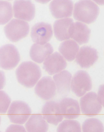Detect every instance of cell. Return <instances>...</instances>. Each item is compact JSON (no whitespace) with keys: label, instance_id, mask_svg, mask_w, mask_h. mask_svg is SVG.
<instances>
[{"label":"cell","instance_id":"9","mask_svg":"<svg viewBox=\"0 0 104 132\" xmlns=\"http://www.w3.org/2000/svg\"><path fill=\"white\" fill-rule=\"evenodd\" d=\"M35 6L30 1H15L13 4V12L16 18L31 21L35 15Z\"/></svg>","mask_w":104,"mask_h":132},{"label":"cell","instance_id":"19","mask_svg":"<svg viewBox=\"0 0 104 132\" xmlns=\"http://www.w3.org/2000/svg\"><path fill=\"white\" fill-rule=\"evenodd\" d=\"M90 29L85 24L76 22L74 24L71 38L79 45L88 43L90 39Z\"/></svg>","mask_w":104,"mask_h":132},{"label":"cell","instance_id":"22","mask_svg":"<svg viewBox=\"0 0 104 132\" xmlns=\"http://www.w3.org/2000/svg\"><path fill=\"white\" fill-rule=\"evenodd\" d=\"M13 17L11 4L6 1H0V25L7 23Z\"/></svg>","mask_w":104,"mask_h":132},{"label":"cell","instance_id":"23","mask_svg":"<svg viewBox=\"0 0 104 132\" xmlns=\"http://www.w3.org/2000/svg\"><path fill=\"white\" fill-rule=\"evenodd\" d=\"M83 132H103L104 126L101 121L96 118L86 119L82 125Z\"/></svg>","mask_w":104,"mask_h":132},{"label":"cell","instance_id":"16","mask_svg":"<svg viewBox=\"0 0 104 132\" xmlns=\"http://www.w3.org/2000/svg\"><path fill=\"white\" fill-rule=\"evenodd\" d=\"M62 114L69 119L78 118L80 114V109L78 101L71 98H64L59 103Z\"/></svg>","mask_w":104,"mask_h":132},{"label":"cell","instance_id":"21","mask_svg":"<svg viewBox=\"0 0 104 132\" xmlns=\"http://www.w3.org/2000/svg\"><path fill=\"white\" fill-rule=\"evenodd\" d=\"M79 47L73 40H68L61 43L58 48L59 52L68 61H72L76 58Z\"/></svg>","mask_w":104,"mask_h":132},{"label":"cell","instance_id":"7","mask_svg":"<svg viewBox=\"0 0 104 132\" xmlns=\"http://www.w3.org/2000/svg\"><path fill=\"white\" fill-rule=\"evenodd\" d=\"M80 106L82 113L88 117L95 116L101 112L102 104L97 94L89 92L80 99Z\"/></svg>","mask_w":104,"mask_h":132},{"label":"cell","instance_id":"20","mask_svg":"<svg viewBox=\"0 0 104 132\" xmlns=\"http://www.w3.org/2000/svg\"><path fill=\"white\" fill-rule=\"evenodd\" d=\"M25 128L27 132H47L49 125L46 120L40 114H33L26 123Z\"/></svg>","mask_w":104,"mask_h":132},{"label":"cell","instance_id":"12","mask_svg":"<svg viewBox=\"0 0 104 132\" xmlns=\"http://www.w3.org/2000/svg\"><path fill=\"white\" fill-rule=\"evenodd\" d=\"M67 66L63 57L57 52L50 55L44 60L43 69L51 76L57 74L64 70Z\"/></svg>","mask_w":104,"mask_h":132},{"label":"cell","instance_id":"5","mask_svg":"<svg viewBox=\"0 0 104 132\" xmlns=\"http://www.w3.org/2000/svg\"><path fill=\"white\" fill-rule=\"evenodd\" d=\"M31 113V109L27 103L22 101H15L10 106L7 116L11 122L24 124L29 118Z\"/></svg>","mask_w":104,"mask_h":132},{"label":"cell","instance_id":"15","mask_svg":"<svg viewBox=\"0 0 104 132\" xmlns=\"http://www.w3.org/2000/svg\"><path fill=\"white\" fill-rule=\"evenodd\" d=\"M43 117L50 124L57 125L63 119L59 104L54 101L46 102L42 109Z\"/></svg>","mask_w":104,"mask_h":132},{"label":"cell","instance_id":"10","mask_svg":"<svg viewBox=\"0 0 104 132\" xmlns=\"http://www.w3.org/2000/svg\"><path fill=\"white\" fill-rule=\"evenodd\" d=\"M53 36V29L50 24L40 22L34 25L31 28V36L34 42L44 45L48 42Z\"/></svg>","mask_w":104,"mask_h":132},{"label":"cell","instance_id":"6","mask_svg":"<svg viewBox=\"0 0 104 132\" xmlns=\"http://www.w3.org/2000/svg\"><path fill=\"white\" fill-rule=\"evenodd\" d=\"M71 78V89L77 96L82 97L91 90L92 81L87 71H78Z\"/></svg>","mask_w":104,"mask_h":132},{"label":"cell","instance_id":"24","mask_svg":"<svg viewBox=\"0 0 104 132\" xmlns=\"http://www.w3.org/2000/svg\"><path fill=\"white\" fill-rule=\"evenodd\" d=\"M57 132H81L80 124L76 120H65L58 125Z\"/></svg>","mask_w":104,"mask_h":132},{"label":"cell","instance_id":"25","mask_svg":"<svg viewBox=\"0 0 104 132\" xmlns=\"http://www.w3.org/2000/svg\"><path fill=\"white\" fill-rule=\"evenodd\" d=\"M11 103V98L5 92L0 90V113H6Z\"/></svg>","mask_w":104,"mask_h":132},{"label":"cell","instance_id":"27","mask_svg":"<svg viewBox=\"0 0 104 132\" xmlns=\"http://www.w3.org/2000/svg\"><path fill=\"white\" fill-rule=\"evenodd\" d=\"M5 84V73L3 71H0V90H2Z\"/></svg>","mask_w":104,"mask_h":132},{"label":"cell","instance_id":"2","mask_svg":"<svg viewBox=\"0 0 104 132\" xmlns=\"http://www.w3.org/2000/svg\"><path fill=\"white\" fill-rule=\"evenodd\" d=\"M99 7L93 1H79L74 6V17L81 23H93L99 14Z\"/></svg>","mask_w":104,"mask_h":132},{"label":"cell","instance_id":"3","mask_svg":"<svg viewBox=\"0 0 104 132\" xmlns=\"http://www.w3.org/2000/svg\"><path fill=\"white\" fill-rule=\"evenodd\" d=\"M4 31L5 36L10 41L17 42L27 36L29 25L23 20L12 19L5 26Z\"/></svg>","mask_w":104,"mask_h":132},{"label":"cell","instance_id":"17","mask_svg":"<svg viewBox=\"0 0 104 132\" xmlns=\"http://www.w3.org/2000/svg\"><path fill=\"white\" fill-rule=\"evenodd\" d=\"M53 51V47L50 43L44 45L34 44L30 48V56L33 61L40 64L44 61Z\"/></svg>","mask_w":104,"mask_h":132},{"label":"cell","instance_id":"4","mask_svg":"<svg viewBox=\"0 0 104 132\" xmlns=\"http://www.w3.org/2000/svg\"><path fill=\"white\" fill-rule=\"evenodd\" d=\"M19 61L20 55L14 45L6 44L0 47V68L5 70L13 69Z\"/></svg>","mask_w":104,"mask_h":132},{"label":"cell","instance_id":"14","mask_svg":"<svg viewBox=\"0 0 104 132\" xmlns=\"http://www.w3.org/2000/svg\"><path fill=\"white\" fill-rule=\"evenodd\" d=\"M98 58L96 49L89 46H83L79 50L76 57V62L82 68H89Z\"/></svg>","mask_w":104,"mask_h":132},{"label":"cell","instance_id":"13","mask_svg":"<svg viewBox=\"0 0 104 132\" xmlns=\"http://www.w3.org/2000/svg\"><path fill=\"white\" fill-rule=\"evenodd\" d=\"M74 24L73 20L69 18L56 20L54 24V31L57 40L63 41L71 38Z\"/></svg>","mask_w":104,"mask_h":132},{"label":"cell","instance_id":"11","mask_svg":"<svg viewBox=\"0 0 104 132\" xmlns=\"http://www.w3.org/2000/svg\"><path fill=\"white\" fill-rule=\"evenodd\" d=\"M49 9L53 17L56 19L67 18L71 17L74 9L72 1H53L49 5Z\"/></svg>","mask_w":104,"mask_h":132},{"label":"cell","instance_id":"28","mask_svg":"<svg viewBox=\"0 0 104 132\" xmlns=\"http://www.w3.org/2000/svg\"><path fill=\"white\" fill-rule=\"evenodd\" d=\"M1 116H0V124H1Z\"/></svg>","mask_w":104,"mask_h":132},{"label":"cell","instance_id":"1","mask_svg":"<svg viewBox=\"0 0 104 132\" xmlns=\"http://www.w3.org/2000/svg\"><path fill=\"white\" fill-rule=\"evenodd\" d=\"M16 75L19 83L30 88L37 83L41 76V71L36 63L31 61L24 62L17 69Z\"/></svg>","mask_w":104,"mask_h":132},{"label":"cell","instance_id":"26","mask_svg":"<svg viewBox=\"0 0 104 132\" xmlns=\"http://www.w3.org/2000/svg\"><path fill=\"white\" fill-rule=\"evenodd\" d=\"M6 132H26V130L23 126L13 124L10 125Z\"/></svg>","mask_w":104,"mask_h":132},{"label":"cell","instance_id":"8","mask_svg":"<svg viewBox=\"0 0 104 132\" xmlns=\"http://www.w3.org/2000/svg\"><path fill=\"white\" fill-rule=\"evenodd\" d=\"M36 94L41 99H52L56 94L57 87L54 81L50 76H44L37 82L35 88Z\"/></svg>","mask_w":104,"mask_h":132},{"label":"cell","instance_id":"18","mask_svg":"<svg viewBox=\"0 0 104 132\" xmlns=\"http://www.w3.org/2000/svg\"><path fill=\"white\" fill-rule=\"evenodd\" d=\"M71 74L68 71H62L53 76L58 94L66 96L70 92Z\"/></svg>","mask_w":104,"mask_h":132}]
</instances>
